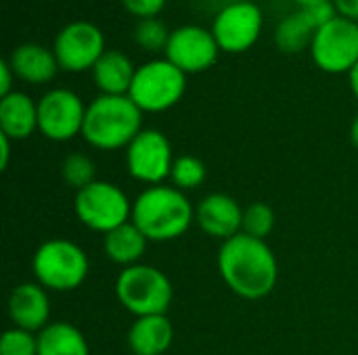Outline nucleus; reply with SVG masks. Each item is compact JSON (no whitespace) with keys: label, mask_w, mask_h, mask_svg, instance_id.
Returning a JSON list of instances; mask_svg holds the SVG:
<instances>
[{"label":"nucleus","mask_w":358,"mask_h":355,"mask_svg":"<svg viewBox=\"0 0 358 355\" xmlns=\"http://www.w3.org/2000/svg\"><path fill=\"white\" fill-rule=\"evenodd\" d=\"M34 274L48 291H73L88 276V257L71 241L50 239L34 253Z\"/></svg>","instance_id":"obj_6"},{"label":"nucleus","mask_w":358,"mask_h":355,"mask_svg":"<svg viewBox=\"0 0 358 355\" xmlns=\"http://www.w3.org/2000/svg\"><path fill=\"white\" fill-rule=\"evenodd\" d=\"M172 29H168V25L159 19V17H151V19H138V23L134 25L132 38L134 42L147 50V52H164L168 46Z\"/></svg>","instance_id":"obj_23"},{"label":"nucleus","mask_w":358,"mask_h":355,"mask_svg":"<svg viewBox=\"0 0 358 355\" xmlns=\"http://www.w3.org/2000/svg\"><path fill=\"white\" fill-rule=\"evenodd\" d=\"M115 293L120 303L136 318L166 314L172 303V285L168 276L162 270L143 264L122 270Z\"/></svg>","instance_id":"obj_5"},{"label":"nucleus","mask_w":358,"mask_h":355,"mask_svg":"<svg viewBox=\"0 0 358 355\" xmlns=\"http://www.w3.org/2000/svg\"><path fill=\"white\" fill-rule=\"evenodd\" d=\"M103 247L111 262L128 268V266H134L143 257V253L147 249V236L130 220V222L117 226L115 230L107 232Z\"/></svg>","instance_id":"obj_21"},{"label":"nucleus","mask_w":358,"mask_h":355,"mask_svg":"<svg viewBox=\"0 0 358 355\" xmlns=\"http://www.w3.org/2000/svg\"><path fill=\"white\" fill-rule=\"evenodd\" d=\"M122 6L136 19H151L159 17L168 0H120Z\"/></svg>","instance_id":"obj_28"},{"label":"nucleus","mask_w":358,"mask_h":355,"mask_svg":"<svg viewBox=\"0 0 358 355\" xmlns=\"http://www.w3.org/2000/svg\"><path fill=\"white\" fill-rule=\"evenodd\" d=\"M8 63L15 71V77L34 86L48 84L55 80L57 71L61 69L52 48L40 42H23L13 48Z\"/></svg>","instance_id":"obj_17"},{"label":"nucleus","mask_w":358,"mask_h":355,"mask_svg":"<svg viewBox=\"0 0 358 355\" xmlns=\"http://www.w3.org/2000/svg\"><path fill=\"white\" fill-rule=\"evenodd\" d=\"M187 90V73L168 59L147 61L136 67L128 96L143 113H162L172 109Z\"/></svg>","instance_id":"obj_4"},{"label":"nucleus","mask_w":358,"mask_h":355,"mask_svg":"<svg viewBox=\"0 0 358 355\" xmlns=\"http://www.w3.org/2000/svg\"><path fill=\"white\" fill-rule=\"evenodd\" d=\"M174 165L172 144L159 130H141V134L126 146L128 174L151 186L170 178Z\"/></svg>","instance_id":"obj_13"},{"label":"nucleus","mask_w":358,"mask_h":355,"mask_svg":"<svg viewBox=\"0 0 358 355\" xmlns=\"http://www.w3.org/2000/svg\"><path fill=\"white\" fill-rule=\"evenodd\" d=\"M350 140L358 149V115L352 119V126H350Z\"/></svg>","instance_id":"obj_33"},{"label":"nucleus","mask_w":358,"mask_h":355,"mask_svg":"<svg viewBox=\"0 0 358 355\" xmlns=\"http://www.w3.org/2000/svg\"><path fill=\"white\" fill-rule=\"evenodd\" d=\"M348 82H350V88H352V94L357 96L358 100V63L357 67L348 73Z\"/></svg>","instance_id":"obj_32"},{"label":"nucleus","mask_w":358,"mask_h":355,"mask_svg":"<svg viewBox=\"0 0 358 355\" xmlns=\"http://www.w3.org/2000/svg\"><path fill=\"white\" fill-rule=\"evenodd\" d=\"M338 13L334 0L296 8L294 13L285 15L275 27V44L285 54H298L302 50H310V44L327 21H331Z\"/></svg>","instance_id":"obj_14"},{"label":"nucleus","mask_w":358,"mask_h":355,"mask_svg":"<svg viewBox=\"0 0 358 355\" xmlns=\"http://www.w3.org/2000/svg\"><path fill=\"white\" fill-rule=\"evenodd\" d=\"M86 105L69 88H52L38 100V130L55 142L82 134Z\"/></svg>","instance_id":"obj_11"},{"label":"nucleus","mask_w":358,"mask_h":355,"mask_svg":"<svg viewBox=\"0 0 358 355\" xmlns=\"http://www.w3.org/2000/svg\"><path fill=\"white\" fill-rule=\"evenodd\" d=\"M218 270L235 295L252 301L266 297L275 289L279 276L277 257L266 241L243 232L222 243Z\"/></svg>","instance_id":"obj_1"},{"label":"nucleus","mask_w":358,"mask_h":355,"mask_svg":"<svg viewBox=\"0 0 358 355\" xmlns=\"http://www.w3.org/2000/svg\"><path fill=\"white\" fill-rule=\"evenodd\" d=\"M313 63L325 73H350L358 63V21L336 15L310 44Z\"/></svg>","instance_id":"obj_8"},{"label":"nucleus","mask_w":358,"mask_h":355,"mask_svg":"<svg viewBox=\"0 0 358 355\" xmlns=\"http://www.w3.org/2000/svg\"><path fill=\"white\" fill-rule=\"evenodd\" d=\"M174 328L166 314L136 318L128 333V345L134 355H162L172 345Z\"/></svg>","instance_id":"obj_20"},{"label":"nucleus","mask_w":358,"mask_h":355,"mask_svg":"<svg viewBox=\"0 0 358 355\" xmlns=\"http://www.w3.org/2000/svg\"><path fill=\"white\" fill-rule=\"evenodd\" d=\"M61 176L69 186H73L76 190H82L84 186L94 182V163L84 153H71L63 159Z\"/></svg>","instance_id":"obj_25"},{"label":"nucleus","mask_w":358,"mask_h":355,"mask_svg":"<svg viewBox=\"0 0 358 355\" xmlns=\"http://www.w3.org/2000/svg\"><path fill=\"white\" fill-rule=\"evenodd\" d=\"M8 316L15 328H23L29 333L44 331L50 316L46 289L36 282H23L15 287L8 297Z\"/></svg>","instance_id":"obj_16"},{"label":"nucleus","mask_w":358,"mask_h":355,"mask_svg":"<svg viewBox=\"0 0 358 355\" xmlns=\"http://www.w3.org/2000/svg\"><path fill=\"white\" fill-rule=\"evenodd\" d=\"M0 149H2V153H0V167L6 169L8 167V159H10V138L4 136V134H0Z\"/></svg>","instance_id":"obj_31"},{"label":"nucleus","mask_w":358,"mask_h":355,"mask_svg":"<svg viewBox=\"0 0 358 355\" xmlns=\"http://www.w3.org/2000/svg\"><path fill=\"white\" fill-rule=\"evenodd\" d=\"M275 228V211L266 203H252L243 209L241 232L264 241Z\"/></svg>","instance_id":"obj_26"},{"label":"nucleus","mask_w":358,"mask_h":355,"mask_svg":"<svg viewBox=\"0 0 358 355\" xmlns=\"http://www.w3.org/2000/svg\"><path fill=\"white\" fill-rule=\"evenodd\" d=\"M170 180H172L174 188H178L182 192L185 190H193V188L203 184V180H206V165H203L201 159H197L193 155H180V157L174 159Z\"/></svg>","instance_id":"obj_24"},{"label":"nucleus","mask_w":358,"mask_h":355,"mask_svg":"<svg viewBox=\"0 0 358 355\" xmlns=\"http://www.w3.org/2000/svg\"><path fill=\"white\" fill-rule=\"evenodd\" d=\"M38 130V103L25 92H10L0 98V134L10 140H25Z\"/></svg>","instance_id":"obj_18"},{"label":"nucleus","mask_w":358,"mask_h":355,"mask_svg":"<svg viewBox=\"0 0 358 355\" xmlns=\"http://www.w3.org/2000/svg\"><path fill=\"white\" fill-rule=\"evenodd\" d=\"M141 126L143 111L128 94H99L92 103L86 105L82 136L94 149L115 151L128 146L141 134Z\"/></svg>","instance_id":"obj_3"},{"label":"nucleus","mask_w":358,"mask_h":355,"mask_svg":"<svg viewBox=\"0 0 358 355\" xmlns=\"http://www.w3.org/2000/svg\"><path fill=\"white\" fill-rule=\"evenodd\" d=\"M195 220V209L182 190L155 184L132 203V222L147 241H172L182 236Z\"/></svg>","instance_id":"obj_2"},{"label":"nucleus","mask_w":358,"mask_h":355,"mask_svg":"<svg viewBox=\"0 0 358 355\" xmlns=\"http://www.w3.org/2000/svg\"><path fill=\"white\" fill-rule=\"evenodd\" d=\"M73 209L84 226L103 234L132 220V203L126 192L105 180H94L78 190Z\"/></svg>","instance_id":"obj_7"},{"label":"nucleus","mask_w":358,"mask_h":355,"mask_svg":"<svg viewBox=\"0 0 358 355\" xmlns=\"http://www.w3.org/2000/svg\"><path fill=\"white\" fill-rule=\"evenodd\" d=\"M262 27V8L252 0H235L216 13L210 29L222 52L239 54L250 50L260 40Z\"/></svg>","instance_id":"obj_10"},{"label":"nucleus","mask_w":358,"mask_h":355,"mask_svg":"<svg viewBox=\"0 0 358 355\" xmlns=\"http://www.w3.org/2000/svg\"><path fill=\"white\" fill-rule=\"evenodd\" d=\"M195 222L208 236L229 241L241 232L243 209L233 197L224 192H212L195 207Z\"/></svg>","instance_id":"obj_15"},{"label":"nucleus","mask_w":358,"mask_h":355,"mask_svg":"<svg viewBox=\"0 0 358 355\" xmlns=\"http://www.w3.org/2000/svg\"><path fill=\"white\" fill-rule=\"evenodd\" d=\"M52 52L57 63L63 71L80 73L92 71L96 61L107 52L105 48V33L92 21H69L63 25L52 42Z\"/></svg>","instance_id":"obj_9"},{"label":"nucleus","mask_w":358,"mask_h":355,"mask_svg":"<svg viewBox=\"0 0 358 355\" xmlns=\"http://www.w3.org/2000/svg\"><path fill=\"white\" fill-rule=\"evenodd\" d=\"M13 80H15V71H13L10 63H8V59H2V63H0V98L15 92Z\"/></svg>","instance_id":"obj_29"},{"label":"nucleus","mask_w":358,"mask_h":355,"mask_svg":"<svg viewBox=\"0 0 358 355\" xmlns=\"http://www.w3.org/2000/svg\"><path fill=\"white\" fill-rule=\"evenodd\" d=\"M220 52L222 50L212 29L187 23L172 29L168 46L164 50V59H168L172 65H176L182 73L189 75L210 69L218 61Z\"/></svg>","instance_id":"obj_12"},{"label":"nucleus","mask_w":358,"mask_h":355,"mask_svg":"<svg viewBox=\"0 0 358 355\" xmlns=\"http://www.w3.org/2000/svg\"><path fill=\"white\" fill-rule=\"evenodd\" d=\"M0 355H38V337L23 328H8L0 339Z\"/></svg>","instance_id":"obj_27"},{"label":"nucleus","mask_w":358,"mask_h":355,"mask_svg":"<svg viewBox=\"0 0 358 355\" xmlns=\"http://www.w3.org/2000/svg\"><path fill=\"white\" fill-rule=\"evenodd\" d=\"M92 82L101 94L124 96L130 92L136 67L122 50H107L92 67Z\"/></svg>","instance_id":"obj_19"},{"label":"nucleus","mask_w":358,"mask_h":355,"mask_svg":"<svg viewBox=\"0 0 358 355\" xmlns=\"http://www.w3.org/2000/svg\"><path fill=\"white\" fill-rule=\"evenodd\" d=\"M298 4V8H304V6H313V4H321V2H327V0H294Z\"/></svg>","instance_id":"obj_34"},{"label":"nucleus","mask_w":358,"mask_h":355,"mask_svg":"<svg viewBox=\"0 0 358 355\" xmlns=\"http://www.w3.org/2000/svg\"><path fill=\"white\" fill-rule=\"evenodd\" d=\"M334 4L340 15L358 21V0H334Z\"/></svg>","instance_id":"obj_30"},{"label":"nucleus","mask_w":358,"mask_h":355,"mask_svg":"<svg viewBox=\"0 0 358 355\" xmlns=\"http://www.w3.org/2000/svg\"><path fill=\"white\" fill-rule=\"evenodd\" d=\"M38 355H90L84 335L67 322H50L38 333Z\"/></svg>","instance_id":"obj_22"}]
</instances>
